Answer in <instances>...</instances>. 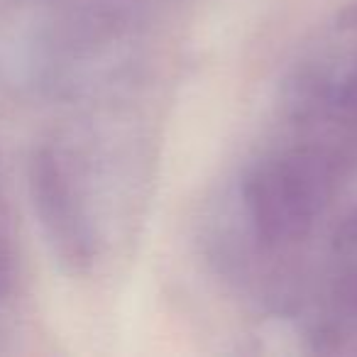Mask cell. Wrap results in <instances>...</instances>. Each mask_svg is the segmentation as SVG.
<instances>
[{
    "instance_id": "6da1fadb",
    "label": "cell",
    "mask_w": 357,
    "mask_h": 357,
    "mask_svg": "<svg viewBox=\"0 0 357 357\" xmlns=\"http://www.w3.org/2000/svg\"><path fill=\"white\" fill-rule=\"evenodd\" d=\"M335 162L326 147H291L255 164L243 189L255 238L272 250L301 243L335 191Z\"/></svg>"
},
{
    "instance_id": "7a4b0ae2",
    "label": "cell",
    "mask_w": 357,
    "mask_h": 357,
    "mask_svg": "<svg viewBox=\"0 0 357 357\" xmlns=\"http://www.w3.org/2000/svg\"><path fill=\"white\" fill-rule=\"evenodd\" d=\"M32 204L47 238L61 262L86 269L93 262V235L64 159L54 149H40L30 164Z\"/></svg>"
},
{
    "instance_id": "5b68a950",
    "label": "cell",
    "mask_w": 357,
    "mask_h": 357,
    "mask_svg": "<svg viewBox=\"0 0 357 357\" xmlns=\"http://www.w3.org/2000/svg\"><path fill=\"white\" fill-rule=\"evenodd\" d=\"M342 303L357 313V264L350 269V274L345 277V284H342Z\"/></svg>"
},
{
    "instance_id": "277c9868",
    "label": "cell",
    "mask_w": 357,
    "mask_h": 357,
    "mask_svg": "<svg viewBox=\"0 0 357 357\" xmlns=\"http://www.w3.org/2000/svg\"><path fill=\"white\" fill-rule=\"evenodd\" d=\"M15 282V264H13V252L8 248V240L0 235V296L10 291Z\"/></svg>"
},
{
    "instance_id": "3957f363",
    "label": "cell",
    "mask_w": 357,
    "mask_h": 357,
    "mask_svg": "<svg viewBox=\"0 0 357 357\" xmlns=\"http://www.w3.org/2000/svg\"><path fill=\"white\" fill-rule=\"evenodd\" d=\"M333 245L342 255L357 252V204L347 208V213L337 220L335 233H333Z\"/></svg>"
}]
</instances>
